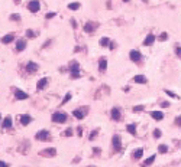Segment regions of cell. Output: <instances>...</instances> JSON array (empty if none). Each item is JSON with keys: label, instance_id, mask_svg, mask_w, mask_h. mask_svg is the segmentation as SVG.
<instances>
[{"label": "cell", "instance_id": "obj_16", "mask_svg": "<svg viewBox=\"0 0 181 167\" xmlns=\"http://www.w3.org/2000/svg\"><path fill=\"white\" fill-rule=\"evenodd\" d=\"M32 123V117L29 115V114H23V115H20V124L22 125H29Z\"/></svg>", "mask_w": 181, "mask_h": 167}, {"label": "cell", "instance_id": "obj_19", "mask_svg": "<svg viewBox=\"0 0 181 167\" xmlns=\"http://www.w3.org/2000/svg\"><path fill=\"white\" fill-rule=\"evenodd\" d=\"M142 156H144V149H142V147H139V149H135V150H133V153H132V157H133L135 160H139V158H142Z\"/></svg>", "mask_w": 181, "mask_h": 167}, {"label": "cell", "instance_id": "obj_2", "mask_svg": "<svg viewBox=\"0 0 181 167\" xmlns=\"http://www.w3.org/2000/svg\"><path fill=\"white\" fill-rule=\"evenodd\" d=\"M51 120H52V123H55V124H64V123L68 121V115H67L65 112L57 111V112H54V114H52Z\"/></svg>", "mask_w": 181, "mask_h": 167}, {"label": "cell", "instance_id": "obj_9", "mask_svg": "<svg viewBox=\"0 0 181 167\" xmlns=\"http://www.w3.org/2000/svg\"><path fill=\"white\" fill-rule=\"evenodd\" d=\"M15 98L19 100V101H23V100H28V98H29V95H28V92H25V91L16 88V89H15Z\"/></svg>", "mask_w": 181, "mask_h": 167}, {"label": "cell", "instance_id": "obj_33", "mask_svg": "<svg viewBox=\"0 0 181 167\" xmlns=\"http://www.w3.org/2000/svg\"><path fill=\"white\" fill-rule=\"evenodd\" d=\"M158 39H160L161 42H165V40L168 39V33H167V32H162V33L160 35V38H158Z\"/></svg>", "mask_w": 181, "mask_h": 167}, {"label": "cell", "instance_id": "obj_23", "mask_svg": "<svg viewBox=\"0 0 181 167\" xmlns=\"http://www.w3.org/2000/svg\"><path fill=\"white\" fill-rule=\"evenodd\" d=\"M133 81L136 82V84H142V85L148 82L146 77H144V75H135V77H133Z\"/></svg>", "mask_w": 181, "mask_h": 167}, {"label": "cell", "instance_id": "obj_48", "mask_svg": "<svg viewBox=\"0 0 181 167\" xmlns=\"http://www.w3.org/2000/svg\"><path fill=\"white\" fill-rule=\"evenodd\" d=\"M123 2H125V3H126V2H129V0H123Z\"/></svg>", "mask_w": 181, "mask_h": 167}, {"label": "cell", "instance_id": "obj_12", "mask_svg": "<svg viewBox=\"0 0 181 167\" xmlns=\"http://www.w3.org/2000/svg\"><path fill=\"white\" fill-rule=\"evenodd\" d=\"M87 111H88L87 107H85L84 110H74V111H73V115L77 118V120H83V118L85 117V114H87Z\"/></svg>", "mask_w": 181, "mask_h": 167}, {"label": "cell", "instance_id": "obj_36", "mask_svg": "<svg viewBox=\"0 0 181 167\" xmlns=\"http://www.w3.org/2000/svg\"><path fill=\"white\" fill-rule=\"evenodd\" d=\"M138 111H144V105H136V107H133V112H138Z\"/></svg>", "mask_w": 181, "mask_h": 167}, {"label": "cell", "instance_id": "obj_21", "mask_svg": "<svg viewBox=\"0 0 181 167\" xmlns=\"http://www.w3.org/2000/svg\"><path fill=\"white\" fill-rule=\"evenodd\" d=\"M155 35H152V33H149L146 38H145V40H144V45L145 46H151V45H154V42H155Z\"/></svg>", "mask_w": 181, "mask_h": 167}, {"label": "cell", "instance_id": "obj_17", "mask_svg": "<svg viewBox=\"0 0 181 167\" xmlns=\"http://www.w3.org/2000/svg\"><path fill=\"white\" fill-rule=\"evenodd\" d=\"M26 49V40L25 39H19L16 42V51L17 52H22V51H25Z\"/></svg>", "mask_w": 181, "mask_h": 167}, {"label": "cell", "instance_id": "obj_34", "mask_svg": "<svg viewBox=\"0 0 181 167\" xmlns=\"http://www.w3.org/2000/svg\"><path fill=\"white\" fill-rule=\"evenodd\" d=\"M74 134V131L71 128H67V131H64V137H71Z\"/></svg>", "mask_w": 181, "mask_h": 167}, {"label": "cell", "instance_id": "obj_7", "mask_svg": "<svg viewBox=\"0 0 181 167\" xmlns=\"http://www.w3.org/2000/svg\"><path fill=\"white\" fill-rule=\"evenodd\" d=\"M97 26H99V25H97L96 22H87L85 25L83 26V30H84L85 33H93V32L97 29Z\"/></svg>", "mask_w": 181, "mask_h": 167}, {"label": "cell", "instance_id": "obj_39", "mask_svg": "<svg viewBox=\"0 0 181 167\" xmlns=\"http://www.w3.org/2000/svg\"><path fill=\"white\" fill-rule=\"evenodd\" d=\"M175 125H178V127H181V115H178V117L175 118Z\"/></svg>", "mask_w": 181, "mask_h": 167}, {"label": "cell", "instance_id": "obj_8", "mask_svg": "<svg viewBox=\"0 0 181 167\" xmlns=\"http://www.w3.org/2000/svg\"><path fill=\"white\" fill-rule=\"evenodd\" d=\"M28 9H29V12H32V13H38L39 9H41L39 0H31V2L28 3Z\"/></svg>", "mask_w": 181, "mask_h": 167}, {"label": "cell", "instance_id": "obj_10", "mask_svg": "<svg viewBox=\"0 0 181 167\" xmlns=\"http://www.w3.org/2000/svg\"><path fill=\"white\" fill-rule=\"evenodd\" d=\"M39 154H41L42 157H55V156H57V149H54V147L45 149V150H42Z\"/></svg>", "mask_w": 181, "mask_h": 167}, {"label": "cell", "instance_id": "obj_18", "mask_svg": "<svg viewBox=\"0 0 181 167\" xmlns=\"http://www.w3.org/2000/svg\"><path fill=\"white\" fill-rule=\"evenodd\" d=\"M12 127H13V120L10 115H7L2 123V128H12Z\"/></svg>", "mask_w": 181, "mask_h": 167}, {"label": "cell", "instance_id": "obj_41", "mask_svg": "<svg viewBox=\"0 0 181 167\" xmlns=\"http://www.w3.org/2000/svg\"><path fill=\"white\" fill-rule=\"evenodd\" d=\"M77 134H78V137L83 135V128H81V127H77Z\"/></svg>", "mask_w": 181, "mask_h": 167}, {"label": "cell", "instance_id": "obj_22", "mask_svg": "<svg viewBox=\"0 0 181 167\" xmlns=\"http://www.w3.org/2000/svg\"><path fill=\"white\" fill-rule=\"evenodd\" d=\"M126 131H128L130 135H136V124H135V123L128 124V125H126Z\"/></svg>", "mask_w": 181, "mask_h": 167}, {"label": "cell", "instance_id": "obj_28", "mask_svg": "<svg viewBox=\"0 0 181 167\" xmlns=\"http://www.w3.org/2000/svg\"><path fill=\"white\" fill-rule=\"evenodd\" d=\"M68 9H70V10H78V9H80V3H78V2H73V3L68 5Z\"/></svg>", "mask_w": 181, "mask_h": 167}, {"label": "cell", "instance_id": "obj_37", "mask_svg": "<svg viewBox=\"0 0 181 167\" xmlns=\"http://www.w3.org/2000/svg\"><path fill=\"white\" fill-rule=\"evenodd\" d=\"M55 15H57L55 12H49V13H47V15H45V17H47V19H52Z\"/></svg>", "mask_w": 181, "mask_h": 167}, {"label": "cell", "instance_id": "obj_20", "mask_svg": "<svg viewBox=\"0 0 181 167\" xmlns=\"http://www.w3.org/2000/svg\"><path fill=\"white\" fill-rule=\"evenodd\" d=\"M13 40H15V33H7V35H5V36L2 38V43H5V45L12 43Z\"/></svg>", "mask_w": 181, "mask_h": 167}, {"label": "cell", "instance_id": "obj_45", "mask_svg": "<svg viewBox=\"0 0 181 167\" xmlns=\"http://www.w3.org/2000/svg\"><path fill=\"white\" fill-rule=\"evenodd\" d=\"M115 46H116L115 43H113V42H110V45H109V49H110V51H113V49H115Z\"/></svg>", "mask_w": 181, "mask_h": 167}, {"label": "cell", "instance_id": "obj_15", "mask_svg": "<svg viewBox=\"0 0 181 167\" xmlns=\"http://www.w3.org/2000/svg\"><path fill=\"white\" fill-rule=\"evenodd\" d=\"M106 69H107V58L102 56V58L99 59V71H100L102 74H104Z\"/></svg>", "mask_w": 181, "mask_h": 167}, {"label": "cell", "instance_id": "obj_24", "mask_svg": "<svg viewBox=\"0 0 181 167\" xmlns=\"http://www.w3.org/2000/svg\"><path fill=\"white\" fill-rule=\"evenodd\" d=\"M155 158H156V156H155V154H152L151 157H148V158L142 163V167H148V166H151V164L155 161Z\"/></svg>", "mask_w": 181, "mask_h": 167}, {"label": "cell", "instance_id": "obj_49", "mask_svg": "<svg viewBox=\"0 0 181 167\" xmlns=\"http://www.w3.org/2000/svg\"><path fill=\"white\" fill-rule=\"evenodd\" d=\"M0 118H2V114H0Z\"/></svg>", "mask_w": 181, "mask_h": 167}, {"label": "cell", "instance_id": "obj_35", "mask_svg": "<svg viewBox=\"0 0 181 167\" xmlns=\"http://www.w3.org/2000/svg\"><path fill=\"white\" fill-rule=\"evenodd\" d=\"M97 134H99V130H94V131H92V133H90L88 138H90V140H93V138H96V137H97Z\"/></svg>", "mask_w": 181, "mask_h": 167}, {"label": "cell", "instance_id": "obj_3", "mask_svg": "<svg viewBox=\"0 0 181 167\" xmlns=\"http://www.w3.org/2000/svg\"><path fill=\"white\" fill-rule=\"evenodd\" d=\"M112 146L116 151H120L122 150V137L119 134H115L112 137Z\"/></svg>", "mask_w": 181, "mask_h": 167}, {"label": "cell", "instance_id": "obj_27", "mask_svg": "<svg viewBox=\"0 0 181 167\" xmlns=\"http://www.w3.org/2000/svg\"><path fill=\"white\" fill-rule=\"evenodd\" d=\"M158 151H160L161 154L168 153V146H165V144H160V146H158Z\"/></svg>", "mask_w": 181, "mask_h": 167}, {"label": "cell", "instance_id": "obj_44", "mask_svg": "<svg viewBox=\"0 0 181 167\" xmlns=\"http://www.w3.org/2000/svg\"><path fill=\"white\" fill-rule=\"evenodd\" d=\"M0 167H9V163H6V161H0Z\"/></svg>", "mask_w": 181, "mask_h": 167}, {"label": "cell", "instance_id": "obj_42", "mask_svg": "<svg viewBox=\"0 0 181 167\" xmlns=\"http://www.w3.org/2000/svg\"><path fill=\"white\" fill-rule=\"evenodd\" d=\"M51 42H52V40H51V39H49V40H48V42H45V43H43V45H42V48H43V49H45V48H47V46H49V45H51Z\"/></svg>", "mask_w": 181, "mask_h": 167}, {"label": "cell", "instance_id": "obj_6", "mask_svg": "<svg viewBox=\"0 0 181 167\" xmlns=\"http://www.w3.org/2000/svg\"><path fill=\"white\" fill-rule=\"evenodd\" d=\"M129 58H130V61L133 63H139L142 61V53L139 51H136V49H133V51L129 52Z\"/></svg>", "mask_w": 181, "mask_h": 167}, {"label": "cell", "instance_id": "obj_43", "mask_svg": "<svg viewBox=\"0 0 181 167\" xmlns=\"http://www.w3.org/2000/svg\"><path fill=\"white\" fill-rule=\"evenodd\" d=\"M161 107H162V108H167V107H170V102H168V101H164V102L161 104Z\"/></svg>", "mask_w": 181, "mask_h": 167}, {"label": "cell", "instance_id": "obj_25", "mask_svg": "<svg viewBox=\"0 0 181 167\" xmlns=\"http://www.w3.org/2000/svg\"><path fill=\"white\" fill-rule=\"evenodd\" d=\"M99 43H100V46H109L110 45V38H107V36H103L100 40H99Z\"/></svg>", "mask_w": 181, "mask_h": 167}, {"label": "cell", "instance_id": "obj_4", "mask_svg": "<svg viewBox=\"0 0 181 167\" xmlns=\"http://www.w3.org/2000/svg\"><path fill=\"white\" fill-rule=\"evenodd\" d=\"M35 138H36L38 141H47V140L51 138V134H49L48 130H39V131L35 134Z\"/></svg>", "mask_w": 181, "mask_h": 167}, {"label": "cell", "instance_id": "obj_47", "mask_svg": "<svg viewBox=\"0 0 181 167\" xmlns=\"http://www.w3.org/2000/svg\"><path fill=\"white\" fill-rule=\"evenodd\" d=\"M15 2H16V3H19V2H20V0H15Z\"/></svg>", "mask_w": 181, "mask_h": 167}, {"label": "cell", "instance_id": "obj_14", "mask_svg": "<svg viewBox=\"0 0 181 167\" xmlns=\"http://www.w3.org/2000/svg\"><path fill=\"white\" fill-rule=\"evenodd\" d=\"M151 118H154L155 121H162L165 118V115L162 111H151Z\"/></svg>", "mask_w": 181, "mask_h": 167}, {"label": "cell", "instance_id": "obj_40", "mask_svg": "<svg viewBox=\"0 0 181 167\" xmlns=\"http://www.w3.org/2000/svg\"><path fill=\"white\" fill-rule=\"evenodd\" d=\"M71 25H73V29H77L78 26H77V22H75V19H71Z\"/></svg>", "mask_w": 181, "mask_h": 167}, {"label": "cell", "instance_id": "obj_32", "mask_svg": "<svg viewBox=\"0 0 181 167\" xmlns=\"http://www.w3.org/2000/svg\"><path fill=\"white\" fill-rule=\"evenodd\" d=\"M10 20H13V22H20V15H19V13L10 15Z\"/></svg>", "mask_w": 181, "mask_h": 167}, {"label": "cell", "instance_id": "obj_31", "mask_svg": "<svg viewBox=\"0 0 181 167\" xmlns=\"http://www.w3.org/2000/svg\"><path fill=\"white\" fill-rule=\"evenodd\" d=\"M161 135H162V131H161L160 128H155V130H154V138H156V140H158Z\"/></svg>", "mask_w": 181, "mask_h": 167}, {"label": "cell", "instance_id": "obj_29", "mask_svg": "<svg viewBox=\"0 0 181 167\" xmlns=\"http://www.w3.org/2000/svg\"><path fill=\"white\" fill-rule=\"evenodd\" d=\"M165 94L168 95V97H171V98H175V100H180V97L175 94V92H172V91H170V89H165Z\"/></svg>", "mask_w": 181, "mask_h": 167}, {"label": "cell", "instance_id": "obj_50", "mask_svg": "<svg viewBox=\"0 0 181 167\" xmlns=\"http://www.w3.org/2000/svg\"><path fill=\"white\" fill-rule=\"evenodd\" d=\"M88 167H92V166H88Z\"/></svg>", "mask_w": 181, "mask_h": 167}, {"label": "cell", "instance_id": "obj_13", "mask_svg": "<svg viewBox=\"0 0 181 167\" xmlns=\"http://www.w3.org/2000/svg\"><path fill=\"white\" fill-rule=\"evenodd\" d=\"M48 84H49V79L48 78H41L38 81V84H36V89L38 91H42V89H45V88L48 86Z\"/></svg>", "mask_w": 181, "mask_h": 167}, {"label": "cell", "instance_id": "obj_11", "mask_svg": "<svg viewBox=\"0 0 181 167\" xmlns=\"http://www.w3.org/2000/svg\"><path fill=\"white\" fill-rule=\"evenodd\" d=\"M38 69H39V65L35 63L33 61H31V62L26 63V72H29V74H36Z\"/></svg>", "mask_w": 181, "mask_h": 167}, {"label": "cell", "instance_id": "obj_1", "mask_svg": "<svg viewBox=\"0 0 181 167\" xmlns=\"http://www.w3.org/2000/svg\"><path fill=\"white\" fill-rule=\"evenodd\" d=\"M70 75L73 79H78L81 77V69H80V63L77 61H73L70 63Z\"/></svg>", "mask_w": 181, "mask_h": 167}, {"label": "cell", "instance_id": "obj_30", "mask_svg": "<svg viewBox=\"0 0 181 167\" xmlns=\"http://www.w3.org/2000/svg\"><path fill=\"white\" fill-rule=\"evenodd\" d=\"M25 35H26V38H28V39H33V38L36 36V33H35V32H33L32 29H28Z\"/></svg>", "mask_w": 181, "mask_h": 167}, {"label": "cell", "instance_id": "obj_38", "mask_svg": "<svg viewBox=\"0 0 181 167\" xmlns=\"http://www.w3.org/2000/svg\"><path fill=\"white\" fill-rule=\"evenodd\" d=\"M175 53H177L178 58H181V46H177L175 48Z\"/></svg>", "mask_w": 181, "mask_h": 167}, {"label": "cell", "instance_id": "obj_5", "mask_svg": "<svg viewBox=\"0 0 181 167\" xmlns=\"http://www.w3.org/2000/svg\"><path fill=\"white\" fill-rule=\"evenodd\" d=\"M110 117L113 121H120L122 120V110L119 107H113L110 111Z\"/></svg>", "mask_w": 181, "mask_h": 167}, {"label": "cell", "instance_id": "obj_26", "mask_svg": "<svg viewBox=\"0 0 181 167\" xmlns=\"http://www.w3.org/2000/svg\"><path fill=\"white\" fill-rule=\"evenodd\" d=\"M71 98H73V94L71 92H67L65 97H64V100H62V102H61V105H65L68 101H71Z\"/></svg>", "mask_w": 181, "mask_h": 167}, {"label": "cell", "instance_id": "obj_46", "mask_svg": "<svg viewBox=\"0 0 181 167\" xmlns=\"http://www.w3.org/2000/svg\"><path fill=\"white\" fill-rule=\"evenodd\" d=\"M100 151H102V150H100V149H99V147H96V149H94V153H96V154H99V153H100Z\"/></svg>", "mask_w": 181, "mask_h": 167}]
</instances>
